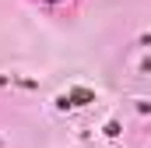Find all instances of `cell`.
<instances>
[{
    "label": "cell",
    "mask_w": 151,
    "mask_h": 148,
    "mask_svg": "<svg viewBox=\"0 0 151 148\" xmlns=\"http://www.w3.org/2000/svg\"><path fill=\"white\" fill-rule=\"evenodd\" d=\"M39 4H46V7H56V4H63V0H39Z\"/></svg>",
    "instance_id": "obj_1"
}]
</instances>
